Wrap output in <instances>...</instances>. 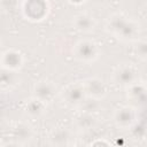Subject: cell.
<instances>
[{"label":"cell","instance_id":"1","mask_svg":"<svg viewBox=\"0 0 147 147\" xmlns=\"http://www.w3.org/2000/svg\"><path fill=\"white\" fill-rule=\"evenodd\" d=\"M106 28L111 36L122 41H134L139 39L140 26L138 22L122 13L111 14L107 18Z\"/></svg>","mask_w":147,"mask_h":147},{"label":"cell","instance_id":"2","mask_svg":"<svg viewBox=\"0 0 147 147\" xmlns=\"http://www.w3.org/2000/svg\"><path fill=\"white\" fill-rule=\"evenodd\" d=\"M100 49L99 45L90 39H82L78 40L72 49L74 57L83 63H91L94 62L99 56Z\"/></svg>","mask_w":147,"mask_h":147},{"label":"cell","instance_id":"3","mask_svg":"<svg viewBox=\"0 0 147 147\" xmlns=\"http://www.w3.org/2000/svg\"><path fill=\"white\" fill-rule=\"evenodd\" d=\"M21 9L26 20L37 22L47 16L49 7L46 0H23Z\"/></svg>","mask_w":147,"mask_h":147},{"label":"cell","instance_id":"4","mask_svg":"<svg viewBox=\"0 0 147 147\" xmlns=\"http://www.w3.org/2000/svg\"><path fill=\"white\" fill-rule=\"evenodd\" d=\"M113 80L117 85L126 87L138 80V70L132 64L118 65L113 72Z\"/></svg>","mask_w":147,"mask_h":147},{"label":"cell","instance_id":"5","mask_svg":"<svg viewBox=\"0 0 147 147\" xmlns=\"http://www.w3.org/2000/svg\"><path fill=\"white\" fill-rule=\"evenodd\" d=\"M57 93V87L56 85L51 82V80H46V79H41L38 80L33 84L32 87V94L34 98L39 99L40 101L47 103L51 102L55 95Z\"/></svg>","mask_w":147,"mask_h":147},{"label":"cell","instance_id":"6","mask_svg":"<svg viewBox=\"0 0 147 147\" xmlns=\"http://www.w3.org/2000/svg\"><path fill=\"white\" fill-rule=\"evenodd\" d=\"M82 85L86 96L88 98L101 100L107 95L108 87H107V84L101 78H98V77L87 78L82 83Z\"/></svg>","mask_w":147,"mask_h":147},{"label":"cell","instance_id":"7","mask_svg":"<svg viewBox=\"0 0 147 147\" xmlns=\"http://www.w3.org/2000/svg\"><path fill=\"white\" fill-rule=\"evenodd\" d=\"M85 98H86V94H85V91L83 88L82 83L70 84L62 92L63 101L65 102V105H68L70 107H77L78 108Z\"/></svg>","mask_w":147,"mask_h":147},{"label":"cell","instance_id":"8","mask_svg":"<svg viewBox=\"0 0 147 147\" xmlns=\"http://www.w3.org/2000/svg\"><path fill=\"white\" fill-rule=\"evenodd\" d=\"M24 64V55L14 48L7 49L0 54V65L2 68L18 71Z\"/></svg>","mask_w":147,"mask_h":147},{"label":"cell","instance_id":"9","mask_svg":"<svg viewBox=\"0 0 147 147\" xmlns=\"http://www.w3.org/2000/svg\"><path fill=\"white\" fill-rule=\"evenodd\" d=\"M136 110L130 106H123L115 110L114 122L121 129H130L136 123Z\"/></svg>","mask_w":147,"mask_h":147},{"label":"cell","instance_id":"10","mask_svg":"<svg viewBox=\"0 0 147 147\" xmlns=\"http://www.w3.org/2000/svg\"><path fill=\"white\" fill-rule=\"evenodd\" d=\"M72 25L75 28V30L79 31V32H91L94 30L95 28V20L92 15L87 14V13H80L77 14L74 20H72Z\"/></svg>","mask_w":147,"mask_h":147},{"label":"cell","instance_id":"11","mask_svg":"<svg viewBox=\"0 0 147 147\" xmlns=\"http://www.w3.org/2000/svg\"><path fill=\"white\" fill-rule=\"evenodd\" d=\"M126 95H127V99L137 105H145V101H146V87H145V84L144 83H140V82H134L133 84L126 86Z\"/></svg>","mask_w":147,"mask_h":147},{"label":"cell","instance_id":"12","mask_svg":"<svg viewBox=\"0 0 147 147\" xmlns=\"http://www.w3.org/2000/svg\"><path fill=\"white\" fill-rule=\"evenodd\" d=\"M17 83H18L17 71L0 67V88L1 90H10L14 86H16Z\"/></svg>","mask_w":147,"mask_h":147},{"label":"cell","instance_id":"13","mask_svg":"<svg viewBox=\"0 0 147 147\" xmlns=\"http://www.w3.org/2000/svg\"><path fill=\"white\" fill-rule=\"evenodd\" d=\"M96 123L95 114L87 113V111H80L78 116L75 118V124L80 130H90L92 129Z\"/></svg>","mask_w":147,"mask_h":147},{"label":"cell","instance_id":"14","mask_svg":"<svg viewBox=\"0 0 147 147\" xmlns=\"http://www.w3.org/2000/svg\"><path fill=\"white\" fill-rule=\"evenodd\" d=\"M25 110L29 115L36 117V116H40L44 114V111L46 110V103L40 101L39 99L32 96L31 100H29L26 102V107H25Z\"/></svg>","mask_w":147,"mask_h":147},{"label":"cell","instance_id":"15","mask_svg":"<svg viewBox=\"0 0 147 147\" xmlns=\"http://www.w3.org/2000/svg\"><path fill=\"white\" fill-rule=\"evenodd\" d=\"M71 138V133L68 129H57L56 131H54L51 136V144L52 145H68Z\"/></svg>","mask_w":147,"mask_h":147},{"label":"cell","instance_id":"16","mask_svg":"<svg viewBox=\"0 0 147 147\" xmlns=\"http://www.w3.org/2000/svg\"><path fill=\"white\" fill-rule=\"evenodd\" d=\"M31 127L28 124L20 123L15 129H14V138L17 140H26L31 138Z\"/></svg>","mask_w":147,"mask_h":147},{"label":"cell","instance_id":"17","mask_svg":"<svg viewBox=\"0 0 147 147\" xmlns=\"http://www.w3.org/2000/svg\"><path fill=\"white\" fill-rule=\"evenodd\" d=\"M20 6V0H0V8L6 13H11Z\"/></svg>","mask_w":147,"mask_h":147},{"label":"cell","instance_id":"18","mask_svg":"<svg viewBox=\"0 0 147 147\" xmlns=\"http://www.w3.org/2000/svg\"><path fill=\"white\" fill-rule=\"evenodd\" d=\"M146 53H147V46L145 40H139L138 39V47H137V54L141 60L146 59Z\"/></svg>","mask_w":147,"mask_h":147},{"label":"cell","instance_id":"19","mask_svg":"<svg viewBox=\"0 0 147 147\" xmlns=\"http://www.w3.org/2000/svg\"><path fill=\"white\" fill-rule=\"evenodd\" d=\"M70 3H74V5H80L83 2H85V0H68Z\"/></svg>","mask_w":147,"mask_h":147},{"label":"cell","instance_id":"20","mask_svg":"<svg viewBox=\"0 0 147 147\" xmlns=\"http://www.w3.org/2000/svg\"><path fill=\"white\" fill-rule=\"evenodd\" d=\"M0 49H1V44H0Z\"/></svg>","mask_w":147,"mask_h":147}]
</instances>
